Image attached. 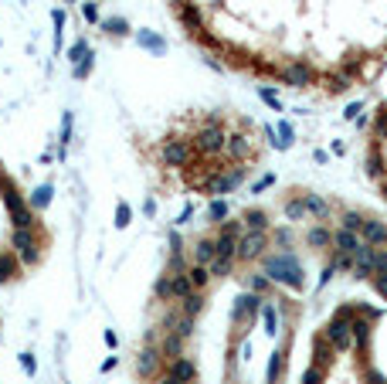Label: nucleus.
I'll return each instance as SVG.
<instances>
[{"instance_id":"3","label":"nucleus","mask_w":387,"mask_h":384,"mask_svg":"<svg viewBox=\"0 0 387 384\" xmlns=\"http://www.w3.org/2000/svg\"><path fill=\"white\" fill-rule=\"evenodd\" d=\"M177 21L184 24L187 35H201V31H204V11H201V4H187V7H180V11H177Z\"/></svg>"},{"instance_id":"1","label":"nucleus","mask_w":387,"mask_h":384,"mask_svg":"<svg viewBox=\"0 0 387 384\" xmlns=\"http://www.w3.org/2000/svg\"><path fill=\"white\" fill-rule=\"evenodd\" d=\"M160 160H163V167H190V160H194V146L187 140H177V136H170V140L160 143Z\"/></svg>"},{"instance_id":"6","label":"nucleus","mask_w":387,"mask_h":384,"mask_svg":"<svg viewBox=\"0 0 387 384\" xmlns=\"http://www.w3.org/2000/svg\"><path fill=\"white\" fill-rule=\"evenodd\" d=\"M218 255V245L214 238H201V242L194 245V265H211V259Z\"/></svg>"},{"instance_id":"14","label":"nucleus","mask_w":387,"mask_h":384,"mask_svg":"<svg viewBox=\"0 0 387 384\" xmlns=\"http://www.w3.org/2000/svg\"><path fill=\"white\" fill-rule=\"evenodd\" d=\"M51 24H54V35H58V31H65V11H62V7H54V11H51Z\"/></svg>"},{"instance_id":"18","label":"nucleus","mask_w":387,"mask_h":384,"mask_svg":"<svg viewBox=\"0 0 387 384\" xmlns=\"http://www.w3.org/2000/svg\"><path fill=\"white\" fill-rule=\"evenodd\" d=\"M384 197H387V184H384Z\"/></svg>"},{"instance_id":"11","label":"nucleus","mask_w":387,"mask_h":384,"mask_svg":"<svg viewBox=\"0 0 387 384\" xmlns=\"http://www.w3.org/2000/svg\"><path fill=\"white\" fill-rule=\"evenodd\" d=\"M224 218H228V204H224L221 197H214V201H211V208H207V221H214V225H221Z\"/></svg>"},{"instance_id":"4","label":"nucleus","mask_w":387,"mask_h":384,"mask_svg":"<svg viewBox=\"0 0 387 384\" xmlns=\"http://www.w3.org/2000/svg\"><path fill=\"white\" fill-rule=\"evenodd\" d=\"M360 238L367 245H374V248H381V245H387V225H381V221H364Z\"/></svg>"},{"instance_id":"5","label":"nucleus","mask_w":387,"mask_h":384,"mask_svg":"<svg viewBox=\"0 0 387 384\" xmlns=\"http://www.w3.org/2000/svg\"><path fill=\"white\" fill-rule=\"evenodd\" d=\"M21 272H24V265H21V259H17L14 252H0V282L17 279Z\"/></svg>"},{"instance_id":"7","label":"nucleus","mask_w":387,"mask_h":384,"mask_svg":"<svg viewBox=\"0 0 387 384\" xmlns=\"http://www.w3.org/2000/svg\"><path fill=\"white\" fill-rule=\"evenodd\" d=\"M51 194H54V191H51V184H41V187H34V191H31L28 204H31V208L37 211V214H41V211H45V208L51 204Z\"/></svg>"},{"instance_id":"17","label":"nucleus","mask_w":387,"mask_h":384,"mask_svg":"<svg viewBox=\"0 0 387 384\" xmlns=\"http://www.w3.org/2000/svg\"><path fill=\"white\" fill-rule=\"evenodd\" d=\"M21 367H24V374H34V357L31 354H21Z\"/></svg>"},{"instance_id":"15","label":"nucleus","mask_w":387,"mask_h":384,"mask_svg":"<svg viewBox=\"0 0 387 384\" xmlns=\"http://www.w3.org/2000/svg\"><path fill=\"white\" fill-rule=\"evenodd\" d=\"M374 133H377V140H387V112H381V116H377V122H374Z\"/></svg>"},{"instance_id":"8","label":"nucleus","mask_w":387,"mask_h":384,"mask_svg":"<svg viewBox=\"0 0 387 384\" xmlns=\"http://www.w3.org/2000/svg\"><path fill=\"white\" fill-rule=\"evenodd\" d=\"M136 41H139L143 48H150L153 54H163V52H167V41H163L160 35H153V31H139V35H136Z\"/></svg>"},{"instance_id":"12","label":"nucleus","mask_w":387,"mask_h":384,"mask_svg":"<svg viewBox=\"0 0 387 384\" xmlns=\"http://www.w3.org/2000/svg\"><path fill=\"white\" fill-rule=\"evenodd\" d=\"M85 54H88V41H85V37H79V41L68 48V62H71V65H79Z\"/></svg>"},{"instance_id":"19","label":"nucleus","mask_w":387,"mask_h":384,"mask_svg":"<svg viewBox=\"0 0 387 384\" xmlns=\"http://www.w3.org/2000/svg\"><path fill=\"white\" fill-rule=\"evenodd\" d=\"M65 4H75V0H65Z\"/></svg>"},{"instance_id":"16","label":"nucleus","mask_w":387,"mask_h":384,"mask_svg":"<svg viewBox=\"0 0 387 384\" xmlns=\"http://www.w3.org/2000/svg\"><path fill=\"white\" fill-rule=\"evenodd\" d=\"M116 221L119 225H129V204H119L116 208Z\"/></svg>"},{"instance_id":"10","label":"nucleus","mask_w":387,"mask_h":384,"mask_svg":"<svg viewBox=\"0 0 387 384\" xmlns=\"http://www.w3.org/2000/svg\"><path fill=\"white\" fill-rule=\"evenodd\" d=\"M92 69H96V54L88 52L82 58V62H79V65H75V69H71V75H75V78H79V82H85V78H88V75H92Z\"/></svg>"},{"instance_id":"2","label":"nucleus","mask_w":387,"mask_h":384,"mask_svg":"<svg viewBox=\"0 0 387 384\" xmlns=\"http://www.w3.org/2000/svg\"><path fill=\"white\" fill-rule=\"evenodd\" d=\"M31 248H37V228H11V252L17 259Z\"/></svg>"},{"instance_id":"13","label":"nucleus","mask_w":387,"mask_h":384,"mask_svg":"<svg viewBox=\"0 0 387 384\" xmlns=\"http://www.w3.org/2000/svg\"><path fill=\"white\" fill-rule=\"evenodd\" d=\"M82 18H85V24H102L99 4H96V0H85V4H82Z\"/></svg>"},{"instance_id":"9","label":"nucleus","mask_w":387,"mask_h":384,"mask_svg":"<svg viewBox=\"0 0 387 384\" xmlns=\"http://www.w3.org/2000/svg\"><path fill=\"white\" fill-rule=\"evenodd\" d=\"M102 31H105V35H112V37H122V35H129V21L126 18H105L102 21Z\"/></svg>"}]
</instances>
